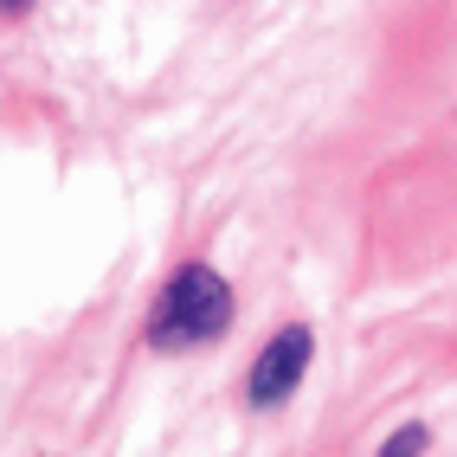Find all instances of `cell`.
I'll list each match as a JSON object with an SVG mask.
<instances>
[{
    "label": "cell",
    "instance_id": "obj_1",
    "mask_svg": "<svg viewBox=\"0 0 457 457\" xmlns=\"http://www.w3.org/2000/svg\"><path fill=\"white\" fill-rule=\"evenodd\" d=\"M226 328H232V284L212 264H180L142 322V342L155 354H194L226 342Z\"/></svg>",
    "mask_w": 457,
    "mask_h": 457
},
{
    "label": "cell",
    "instance_id": "obj_2",
    "mask_svg": "<svg viewBox=\"0 0 457 457\" xmlns=\"http://www.w3.org/2000/svg\"><path fill=\"white\" fill-rule=\"evenodd\" d=\"M310 354H316V328H310V322H284V328L258 348L252 374H245V406H252V412L290 406L296 386H303V374H310Z\"/></svg>",
    "mask_w": 457,
    "mask_h": 457
},
{
    "label": "cell",
    "instance_id": "obj_3",
    "mask_svg": "<svg viewBox=\"0 0 457 457\" xmlns=\"http://www.w3.org/2000/svg\"><path fill=\"white\" fill-rule=\"evenodd\" d=\"M425 445H432V432H425V425H400L393 438H380L374 457H425Z\"/></svg>",
    "mask_w": 457,
    "mask_h": 457
}]
</instances>
